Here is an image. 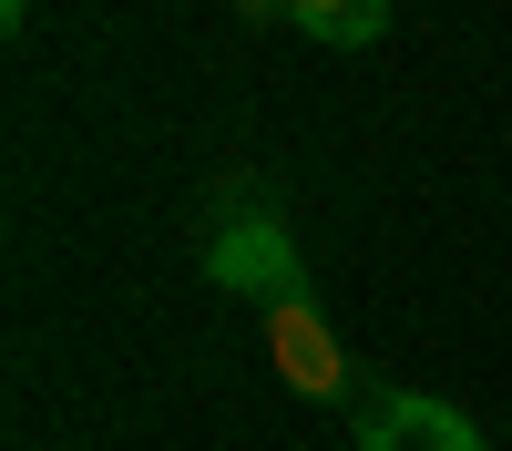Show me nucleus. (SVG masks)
I'll use <instances>...</instances> for the list:
<instances>
[{
	"label": "nucleus",
	"mask_w": 512,
	"mask_h": 451,
	"mask_svg": "<svg viewBox=\"0 0 512 451\" xmlns=\"http://www.w3.org/2000/svg\"><path fill=\"white\" fill-rule=\"evenodd\" d=\"M267 339H277V380H287V390H308V400L349 390V359H338L318 298H308V308H277V318H267Z\"/></svg>",
	"instance_id": "3"
},
{
	"label": "nucleus",
	"mask_w": 512,
	"mask_h": 451,
	"mask_svg": "<svg viewBox=\"0 0 512 451\" xmlns=\"http://www.w3.org/2000/svg\"><path fill=\"white\" fill-rule=\"evenodd\" d=\"M236 11H246V21H267V11H287V0H236Z\"/></svg>",
	"instance_id": "5"
},
{
	"label": "nucleus",
	"mask_w": 512,
	"mask_h": 451,
	"mask_svg": "<svg viewBox=\"0 0 512 451\" xmlns=\"http://www.w3.org/2000/svg\"><path fill=\"white\" fill-rule=\"evenodd\" d=\"M287 21L328 52H369V41H390V0H287Z\"/></svg>",
	"instance_id": "4"
},
{
	"label": "nucleus",
	"mask_w": 512,
	"mask_h": 451,
	"mask_svg": "<svg viewBox=\"0 0 512 451\" xmlns=\"http://www.w3.org/2000/svg\"><path fill=\"white\" fill-rule=\"evenodd\" d=\"M359 451H492L472 431V410H451L441 390H379L359 410Z\"/></svg>",
	"instance_id": "2"
},
{
	"label": "nucleus",
	"mask_w": 512,
	"mask_h": 451,
	"mask_svg": "<svg viewBox=\"0 0 512 451\" xmlns=\"http://www.w3.org/2000/svg\"><path fill=\"white\" fill-rule=\"evenodd\" d=\"M205 277L226 287V298H256V308H308L318 287H308V257H297V236H287V216L277 205H226V226L205 236Z\"/></svg>",
	"instance_id": "1"
}]
</instances>
